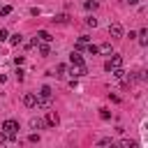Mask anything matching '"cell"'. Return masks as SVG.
Wrapping results in <instances>:
<instances>
[{
    "label": "cell",
    "mask_w": 148,
    "mask_h": 148,
    "mask_svg": "<svg viewBox=\"0 0 148 148\" xmlns=\"http://www.w3.org/2000/svg\"><path fill=\"white\" fill-rule=\"evenodd\" d=\"M53 21H56V23H67V14H58Z\"/></svg>",
    "instance_id": "obj_20"
},
{
    "label": "cell",
    "mask_w": 148,
    "mask_h": 148,
    "mask_svg": "<svg viewBox=\"0 0 148 148\" xmlns=\"http://www.w3.org/2000/svg\"><path fill=\"white\" fill-rule=\"evenodd\" d=\"M86 49H88V53H92V56H95V53H97V46H95V44H88V46H86Z\"/></svg>",
    "instance_id": "obj_26"
},
{
    "label": "cell",
    "mask_w": 148,
    "mask_h": 148,
    "mask_svg": "<svg viewBox=\"0 0 148 148\" xmlns=\"http://www.w3.org/2000/svg\"><path fill=\"white\" fill-rule=\"evenodd\" d=\"M53 92H51V88L49 86H42V90H39V97H51Z\"/></svg>",
    "instance_id": "obj_16"
},
{
    "label": "cell",
    "mask_w": 148,
    "mask_h": 148,
    "mask_svg": "<svg viewBox=\"0 0 148 148\" xmlns=\"http://www.w3.org/2000/svg\"><path fill=\"white\" fill-rule=\"evenodd\" d=\"M99 118H104V120H109V118H111V113H109V109H99Z\"/></svg>",
    "instance_id": "obj_23"
},
{
    "label": "cell",
    "mask_w": 148,
    "mask_h": 148,
    "mask_svg": "<svg viewBox=\"0 0 148 148\" xmlns=\"http://www.w3.org/2000/svg\"><path fill=\"white\" fill-rule=\"evenodd\" d=\"M37 46H39V53L42 56H49V46L46 44H37Z\"/></svg>",
    "instance_id": "obj_24"
},
{
    "label": "cell",
    "mask_w": 148,
    "mask_h": 148,
    "mask_svg": "<svg viewBox=\"0 0 148 148\" xmlns=\"http://www.w3.org/2000/svg\"><path fill=\"white\" fill-rule=\"evenodd\" d=\"M69 74H72V76H86V74H88V67H86L83 62H79V65H72Z\"/></svg>",
    "instance_id": "obj_4"
},
{
    "label": "cell",
    "mask_w": 148,
    "mask_h": 148,
    "mask_svg": "<svg viewBox=\"0 0 148 148\" xmlns=\"http://www.w3.org/2000/svg\"><path fill=\"white\" fill-rule=\"evenodd\" d=\"M86 9H97V0H86Z\"/></svg>",
    "instance_id": "obj_18"
},
{
    "label": "cell",
    "mask_w": 148,
    "mask_h": 148,
    "mask_svg": "<svg viewBox=\"0 0 148 148\" xmlns=\"http://www.w3.org/2000/svg\"><path fill=\"white\" fill-rule=\"evenodd\" d=\"M21 42H23V35H18V32H16V35H12V37H9V44H12V46H18V44H21Z\"/></svg>",
    "instance_id": "obj_10"
},
{
    "label": "cell",
    "mask_w": 148,
    "mask_h": 148,
    "mask_svg": "<svg viewBox=\"0 0 148 148\" xmlns=\"http://www.w3.org/2000/svg\"><path fill=\"white\" fill-rule=\"evenodd\" d=\"M111 74H113L116 79H125V69H123V67H118V69H113Z\"/></svg>",
    "instance_id": "obj_17"
},
{
    "label": "cell",
    "mask_w": 148,
    "mask_h": 148,
    "mask_svg": "<svg viewBox=\"0 0 148 148\" xmlns=\"http://www.w3.org/2000/svg\"><path fill=\"white\" fill-rule=\"evenodd\" d=\"M44 125H46V123H44V120H39V118H32V120H30V127H32V130H42Z\"/></svg>",
    "instance_id": "obj_12"
},
{
    "label": "cell",
    "mask_w": 148,
    "mask_h": 148,
    "mask_svg": "<svg viewBox=\"0 0 148 148\" xmlns=\"http://www.w3.org/2000/svg\"><path fill=\"white\" fill-rule=\"evenodd\" d=\"M86 46H88V37H86V35H81V37H79V42H76V51H81V49H86Z\"/></svg>",
    "instance_id": "obj_11"
},
{
    "label": "cell",
    "mask_w": 148,
    "mask_h": 148,
    "mask_svg": "<svg viewBox=\"0 0 148 148\" xmlns=\"http://www.w3.org/2000/svg\"><path fill=\"white\" fill-rule=\"evenodd\" d=\"M97 51H102V53H111V44H102V46H97Z\"/></svg>",
    "instance_id": "obj_22"
},
{
    "label": "cell",
    "mask_w": 148,
    "mask_h": 148,
    "mask_svg": "<svg viewBox=\"0 0 148 148\" xmlns=\"http://www.w3.org/2000/svg\"><path fill=\"white\" fill-rule=\"evenodd\" d=\"M0 14H2V16H9V14H12V7H9V5L0 7Z\"/></svg>",
    "instance_id": "obj_19"
},
{
    "label": "cell",
    "mask_w": 148,
    "mask_h": 148,
    "mask_svg": "<svg viewBox=\"0 0 148 148\" xmlns=\"http://www.w3.org/2000/svg\"><path fill=\"white\" fill-rule=\"evenodd\" d=\"M23 104H25V106H35V104H37V95L25 92V95H23Z\"/></svg>",
    "instance_id": "obj_6"
},
{
    "label": "cell",
    "mask_w": 148,
    "mask_h": 148,
    "mask_svg": "<svg viewBox=\"0 0 148 148\" xmlns=\"http://www.w3.org/2000/svg\"><path fill=\"white\" fill-rule=\"evenodd\" d=\"M123 32H125V30H123V25H120V23H111V25H109V35H111L113 39H120V37H123Z\"/></svg>",
    "instance_id": "obj_3"
},
{
    "label": "cell",
    "mask_w": 148,
    "mask_h": 148,
    "mask_svg": "<svg viewBox=\"0 0 148 148\" xmlns=\"http://www.w3.org/2000/svg\"><path fill=\"white\" fill-rule=\"evenodd\" d=\"M37 39H39V42H51L53 37H51L49 30H39V32H37Z\"/></svg>",
    "instance_id": "obj_9"
},
{
    "label": "cell",
    "mask_w": 148,
    "mask_h": 148,
    "mask_svg": "<svg viewBox=\"0 0 148 148\" xmlns=\"http://www.w3.org/2000/svg\"><path fill=\"white\" fill-rule=\"evenodd\" d=\"M118 146H120V148H134V141H132V139H120Z\"/></svg>",
    "instance_id": "obj_13"
},
{
    "label": "cell",
    "mask_w": 148,
    "mask_h": 148,
    "mask_svg": "<svg viewBox=\"0 0 148 148\" xmlns=\"http://www.w3.org/2000/svg\"><path fill=\"white\" fill-rule=\"evenodd\" d=\"M2 132H7L9 136H16V132H18V123L16 120H5V125H2Z\"/></svg>",
    "instance_id": "obj_2"
},
{
    "label": "cell",
    "mask_w": 148,
    "mask_h": 148,
    "mask_svg": "<svg viewBox=\"0 0 148 148\" xmlns=\"http://www.w3.org/2000/svg\"><path fill=\"white\" fill-rule=\"evenodd\" d=\"M35 106H39V109H49L51 106V97H39L37 95V104Z\"/></svg>",
    "instance_id": "obj_7"
},
{
    "label": "cell",
    "mask_w": 148,
    "mask_h": 148,
    "mask_svg": "<svg viewBox=\"0 0 148 148\" xmlns=\"http://www.w3.org/2000/svg\"><path fill=\"white\" fill-rule=\"evenodd\" d=\"M7 37H9V32H7V30H5V28H0V42H5V39H7Z\"/></svg>",
    "instance_id": "obj_25"
},
{
    "label": "cell",
    "mask_w": 148,
    "mask_h": 148,
    "mask_svg": "<svg viewBox=\"0 0 148 148\" xmlns=\"http://www.w3.org/2000/svg\"><path fill=\"white\" fill-rule=\"evenodd\" d=\"M139 42H141L143 46L148 44V30H141V32H139Z\"/></svg>",
    "instance_id": "obj_15"
},
{
    "label": "cell",
    "mask_w": 148,
    "mask_h": 148,
    "mask_svg": "<svg viewBox=\"0 0 148 148\" xmlns=\"http://www.w3.org/2000/svg\"><path fill=\"white\" fill-rule=\"evenodd\" d=\"M69 62H72V65H79V62H83V58H81V53H79L76 49L69 53Z\"/></svg>",
    "instance_id": "obj_8"
},
{
    "label": "cell",
    "mask_w": 148,
    "mask_h": 148,
    "mask_svg": "<svg viewBox=\"0 0 148 148\" xmlns=\"http://www.w3.org/2000/svg\"><path fill=\"white\" fill-rule=\"evenodd\" d=\"M86 25L95 28V25H97V18H95V16H88V18H86Z\"/></svg>",
    "instance_id": "obj_21"
},
{
    "label": "cell",
    "mask_w": 148,
    "mask_h": 148,
    "mask_svg": "<svg viewBox=\"0 0 148 148\" xmlns=\"http://www.w3.org/2000/svg\"><path fill=\"white\" fill-rule=\"evenodd\" d=\"M65 72H67V65H56V74L53 76H65Z\"/></svg>",
    "instance_id": "obj_14"
},
{
    "label": "cell",
    "mask_w": 148,
    "mask_h": 148,
    "mask_svg": "<svg viewBox=\"0 0 148 148\" xmlns=\"http://www.w3.org/2000/svg\"><path fill=\"white\" fill-rule=\"evenodd\" d=\"M118 67H123V58H120V56H111V58L104 62V69H106V72H113V69H118Z\"/></svg>",
    "instance_id": "obj_1"
},
{
    "label": "cell",
    "mask_w": 148,
    "mask_h": 148,
    "mask_svg": "<svg viewBox=\"0 0 148 148\" xmlns=\"http://www.w3.org/2000/svg\"><path fill=\"white\" fill-rule=\"evenodd\" d=\"M46 125H51V127H56L58 123H60V118H58V113L56 111H46V120H44Z\"/></svg>",
    "instance_id": "obj_5"
},
{
    "label": "cell",
    "mask_w": 148,
    "mask_h": 148,
    "mask_svg": "<svg viewBox=\"0 0 148 148\" xmlns=\"http://www.w3.org/2000/svg\"><path fill=\"white\" fill-rule=\"evenodd\" d=\"M125 2H127V5H136L139 0H125Z\"/></svg>",
    "instance_id": "obj_27"
}]
</instances>
